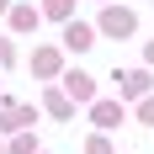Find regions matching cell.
<instances>
[{
  "label": "cell",
  "instance_id": "6da1fadb",
  "mask_svg": "<svg viewBox=\"0 0 154 154\" xmlns=\"http://www.w3.org/2000/svg\"><path fill=\"white\" fill-rule=\"evenodd\" d=\"M101 32H106V37H128V32H133V11H122V5H106V16H101Z\"/></svg>",
  "mask_w": 154,
  "mask_h": 154
},
{
  "label": "cell",
  "instance_id": "7a4b0ae2",
  "mask_svg": "<svg viewBox=\"0 0 154 154\" xmlns=\"http://www.w3.org/2000/svg\"><path fill=\"white\" fill-rule=\"evenodd\" d=\"M117 85H122V96H143L149 91V75L143 69H117Z\"/></svg>",
  "mask_w": 154,
  "mask_h": 154
},
{
  "label": "cell",
  "instance_id": "3957f363",
  "mask_svg": "<svg viewBox=\"0 0 154 154\" xmlns=\"http://www.w3.org/2000/svg\"><path fill=\"white\" fill-rule=\"evenodd\" d=\"M91 43H96V32L85 27V21H69V32H64V48H80V53H85Z\"/></svg>",
  "mask_w": 154,
  "mask_h": 154
},
{
  "label": "cell",
  "instance_id": "277c9868",
  "mask_svg": "<svg viewBox=\"0 0 154 154\" xmlns=\"http://www.w3.org/2000/svg\"><path fill=\"white\" fill-rule=\"evenodd\" d=\"M64 91L75 96V101H91V96H96V80L91 75H64Z\"/></svg>",
  "mask_w": 154,
  "mask_h": 154
},
{
  "label": "cell",
  "instance_id": "5b68a950",
  "mask_svg": "<svg viewBox=\"0 0 154 154\" xmlns=\"http://www.w3.org/2000/svg\"><path fill=\"white\" fill-rule=\"evenodd\" d=\"M32 69H37V75H59V53H53V48H43V53L32 59Z\"/></svg>",
  "mask_w": 154,
  "mask_h": 154
},
{
  "label": "cell",
  "instance_id": "8992f818",
  "mask_svg": "<svg viewBox=\"0 0 154 154\" xmlns=\"http://www.w3.org/2000/svg\"><path fill=\"white\" fill-rule=\"evenodd\" d=\"M117 117H122V106H117V101H101V106H96V122H101V128H112Z\"/></svg>",
  "mask_w": 154,
  "mask_h": 154
},
{
  "label": "cell",
  "instance_id": "52a82bcc",
  "mask_svg": "<svg viewBox=\"0 0 154 154\" xmlns=\"http://www.w3.org/2000/svg\"><path fill=\"white\" fill-rule=\"evenodd\" d=\"M11 21L27 32V27H37V11H32V5H16V11H11Z\"/></svg>",
  "mask_w": 154,
  "mask_h": 154
},
{
  "label": "cell",
  "instance_id": "ba28073f",
  "mask_svg": "<svg viewBox=\"0 0 154 154\" xmlns=\"http://www.w3.org/2000/svg\"><path fill=\"white\" fill-rule=\"evenodd\" d=\"M69 101H75V96H48V112H53V117H69Z\"/></svg>",
  "mask_w": 154,
  "mask_h": 154
},
{
  "label": "cell",
  "instance_id": "9c48e42d",
  "mask_svg": "<svg viewBox=\"0 0 154 154\" xmlns=\"http://www.w3.org/2000/svg\"><path fill=\"white\" fill-rule=\"evenodd\" d=\"M43 11H48V16H53V21H64V16H69V0H48Z\"/></svg>",
  "mask_w": 154,
  "mask_h": 154
},
{
  "label": "cell",
  "instance_id": "30bf717a",
  "mask_svg": "<svg viewBox=\"0 0 154 154\" xmlns=\"http://www.w3.org/2000/svg\"><path fill=\"white\" fill-rule=\"evenodd\" d=\"M0 64H16V53H11V37H0Z\"/></svg>",
  "mask_w": 154,
  "mask_h": 154
},
{
  "label": "cell",
  "instance_id": "8fae6325",
  "mask_svg": "<svg viewBox=\"0 0 154 154\" xmlns=\"http://www.w3.org/2000/svg\"><path fill=\"white\" fill-rule=\"evenodd\" d=\"M138 117H143V122L154 128V96H149V101H143V106H138Z\"/></svg>",
  "mask_w": 154,
  "mask_h": 154
},
{
  "label": "cell",
  "instance_id": "7c38bea8",
  "mask_svg": "<svg viewBox=\"0 0 154 154\" xmlns=\"http://www.w3.org/2000/svg\"><path fill=\"white\" fill-rule=\"evenodd\" d=\"M143 59H149V64H154V43H149V48H143Z\"/></svg>",
  "mask_w": 154,
  "mask_h": 154
},
{
  "label": "cell",
  "instance_id": "4fadbf2b",
  "mask_svg": "<svg viewBox=\"0 0 154 154\" xmlns=\"http://www.w3.org/2000/svg\"><path fill=\"white\" fill-rule=\"evenodd\" d=\"M0 11H11V0H0Z\"/></svg>",
  "mask_w": 154,
  "mask_h": 154
}]
</instances>
